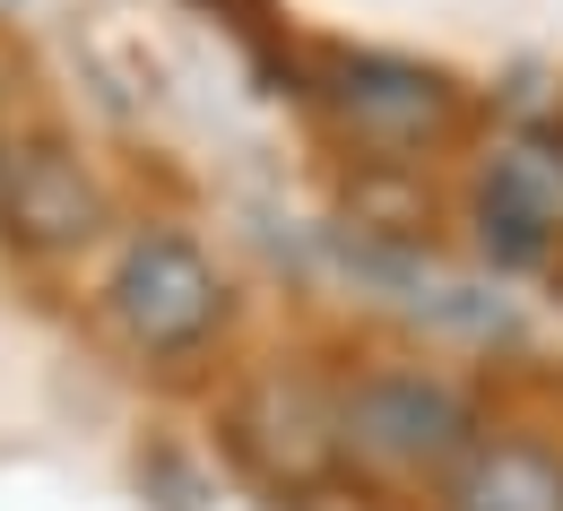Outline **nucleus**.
<instances>
[{
  "instance_id": "423d86ee",
  "label": "nucleus",
  "mask_w": 563,
  "mask_h": 511,
  "mask_svg": "<svg viewBox=\"0 0 563 511\" xmlns=\"http://www.w3.org/2000/svg\"><path fill=\"white\" fill-rule=\"evenodd\" d=\"M0 234L18 252H78V243H96L104 234L96 174L53 140H26V147L0 140Z\"/></svg>"
},
{
  "instance_id": "39448f33",
  "label": "nucleus",
  "mask_w": 563,
  "mask_h": 511,
  "mask_svg": "<svg viewBox=\"0 0 563 511\" xmlns=\"http://www.w3.org/2000/svg\"><path fill=\"white\" fill-rule=\"evenodd\" d=\"M234 451L286 486V495H312L330 468H339V399L295 381V373H261L243 399H234Z\"/></svg>"
},
{
  "instance_id": "7ed1b4c3",
  "label": "nucleus",
  "mask_w": 563,
  "mask_h": 511,
  "mask_svg": "<svg viewBox=\"0 0 563 511\" xmlns=\"http://www.w3.org/2000/svg\"><path fill=\"white\" fill-rule=\"evenodd\" d=\"M468 225L494 269H547L563 252V122H520L468 182Z\"/></svg>"
},
{
  "instance_id": "f257e3e1",
  "label": "nucleus",
  "mask_w": 563,
  "mask_h": 511,
  "mask_svg": "<svg viewBox=\"0 0 563 511\" xmlns=\"http://www.w3.org/2000/svg\"><path fill=\"white\" fill-rule=\"evenodd\" d=\"M96 312H104L122 356L174 373V365H200L217 347V330L234 321V287H225V269L183 225H131L113 243V260H104Z\"/></svg>"
},
{
  "instance_id": "0eeeda50",
  "label": "nucleus",
  "mask_w": 563,
  "mask_h": 511,
  "mask_svg": "<svg viewBox=\"0 0 563 511\" xmlns=\"http://www.w3.org/2000/svg\"><path fill=\"white\" fill-rule=\"evenodd\" d=\"M442 511H563V451L538 434H477L442 477Z\"/></svg>"
},
{
  "instance_id": "20e7f679",
  "label": "nucleus",
  "mask_w": 563,
  "mask_h": 511,
  "mask_svg": "<svg viewBox=\"0 0 563 511\" xmlns=\"http://www.w3.org/2000/svg\"><path fill=\"white\" fill-rule=\"evenodd\" d=\"M321 104L339 113V131L355 147H382V156H408V147L442 140L460 122V96L451 78L399 62V53H330L321 62Z\"/></svg>"
},
{
  "instance_id": "f03ea898",
  "label": "nucleus",
  "mask_w": 563,
  "mask_h": 511,
  "mask_svg": "<svg viewBox=\"0 0 563 511\" xmlns=\"http://www.w3.org/2000/svg\"><path fill=\"white\" fill-rule=\"evenodd\" d=\"M477 434V399L424 365H373L339 390V468H364L382 486H442Z\"/></svg>"
}]
</instances>
